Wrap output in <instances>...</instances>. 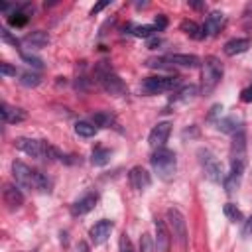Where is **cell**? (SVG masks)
<instances>
[{
    "label": "cell",
    "instance_id": "37",
    "mask_svg": "<svg viewBox=\"0 0 252 252\" xmlns=\"http://www.w3.org/2000/svg\"><path fill=\"white\" fill-rule=\"evenodd\" d=\"M0 73H2L4 77H16V75H18V69L12 67V65H8V63H2V65H0Z\"/></svg>",
    "mask_w": 252,
    "mask_h": 252
},
{
    "label": "cell",
    "instance_id": "30",
    "mask_svg": "<svg viewBox=\"0 0 252 252\" xmlns=\"http://www.w3.org/2000/svg\"><path fill=\"white\" fill-rule=\"evenodd\" d=\"M20 83L24 85V87H37L39 83H41V77L37 75V73H22L20 75Z\"/></svg>",
    "mask_w": 252,
    "mask_h": 252
},
{
    "label": "cell",
    "instance_id": "12",
    "mask_svg": "<svg viewBox=\"0 0 252 252\" xmlns=\"http://www.w3.org/2000/svg\"><path fill=\"white\" fill-rule=\"evenodd\" d=\"M96 201H98V195H96V193H87V195H83L81 199H77V201L71 205V215H75V217L87 215L89 211L94 209Z\"/></svg>",
    "mask_w": 252,
    "mask_h": 252
},
{
    "label": "cell",
    "instance_id": "26",
    "mask_svg": "<svg viewBox=\"0 0 252 252\" xmlns=\"http://www.w3.org/2000/svg\"><path fill=\"white\" fill-rule=\"evenodd\" d=\"M75 134L77 136H83V138H93L96 134V126L93 122H87V120H79L75 124Z\"/></svg>",
    "mask_w": 252,
    "mask_h": 252
},
{
    "label": "cell",
    "instance_id": "18",
    "mask_svg": "<svg viewBox=\"0 0 252 252\" xmlns=\"http://www.w3.org/2000/svg\"><path fill=\"white\" fill-rule=\"evenodd\" d=\"M4 203L10 207V209H18L22 207L24 203V193L16 187V185H4Z\"/></svg>",
    "mask_w": 252,
    "mask_h": 252
},
{
    "label": "cell",
    "instance_id": "28",
    "mask_svg": "<svg viewBox=\"0 0 252 252\" xmlns=\"http://www.w3.org/2000/svg\"><path fill=\"white\" fill-rule=\"evenodd\" d=\"M128 30H132L130 33H134V35H138V37H152L158 30L154 28V26H150V24H130L128 26Z\"/></svg>",
    "mask_w": 252,
    "mask_h": 252
},
{
    "label": "cell",
    "instance_id": "40",
    "mask_svg": "<svg viewBox=\"0 0 252 252\" xmlns=\"http://www.w3.org/2000/svg\"><path fill=\"white\" fill-rule=\"evenodd\" d=\"M240 100H242V102H252V85L246 87V89H242V93H240Z\"/></svg>",
    "mask_w": 252,
    "mask_h": 252
},
{
    "label": "cell",
    "instance_id": "21",
    "mask_svg": "<svg viewBox=\"0 0 252 252\" xmlns=\"http://www.w3.org/2000/svg\"><path fill=\"white\" fill-rule=\"evenodd\" d=\"M230 158H246V134H244V130L234 134V140L230 146Z\"/></svg>",
    "mask_w": 252,
    "mask_h": 252
},
{
    "label": "cell",
    "instance_id": "14",
    "mask_svg": "<svg viewBox=\"0 0 252 252\" xmlns=\"http://www.w3.org/2000/svg\"><path fill=\"white\" fill-rule=\"evenodd\" d=\"M224 26V14L222 12H211L207 18H205V24H203V30H205V35H217Z\"/></svg>",
    "mask_w": 252,
    "mask_h": 252
},
{
    "label": "cell",
    "instance_id": "27",
    "mask_svg": "<svg viewBox=\"0 0 252 252\" xmlns=\"http://www.w3.org/2000/svg\"><path fill=\"white\" fill-rule=\"evenodd\" d=\"M33 189L43 191V193H49L51 191V179L45 173H41V171L35 169V173H33Z\"/></svg>",
    "mask_w": 252,
    "mask_h": 252
},
{
    "label": "cell",
    "instance_id": "39",
    "mask_svg": "<svg viewBox=\"0 0 252 252\" xmlns=\"http://www.w3.org/2000/svg\"><path fill=\"white\" fill-rule=\"evenodd\" d=\"M220 112H222V104H213L211 106V112H209V120H215L217 116H220Z\"/></svg>",
    "mask_w": 252,
    "mask_h": 252
},
{
    "label": "cell",
    "instance_id": "29",
    "mask_svg": "<svg viewBox=\"0 0 252 252\" xmlns=\"http://www.w3.org/2000/svg\"><path fill=\"white\" fill-rule=\"evenodd\" d=\"M222 213L226 215V219H228L230 222H242V220H244L240 209H238L234 203H226V205L222 207Z\"/></svg>",
    "mask_w": 252,
    "mask_h": 252
},
{
    "label": "cell",
    "instance_id": "33",
    "mask_svg": "<svg viewBox=\"0 0 252 252\" xmlns=\"http://www.w3.org/2000/svg\"><path fill=\"white\" fill-rule=\"evenodd\" d=\"M20 55H22V59L30 65V67H35V69H41L43 67V61L39 59V57H35V55H32V53H28V51H20Z\"/></svg>",
    "mask_w": 252,
    "mask_h": 252
},
{
    "label": "cell",
    "instance_id": "19",
    "mask_svg": "<svg viewBox=\"0 0 252 252\" xmlns=\"http://www.w3.org/2000/svg\"><path fill=\"white\" fill-rule=\"evenodd\" d=\"M217 128H219L220 132H224V134H236V132L244 130V128H242V120L236 118V116L219 118V120H217Z\"/></svg>",
    "mask_w": 252,
    "mask_h": 252
},
{
    "label": "cell",
    "instance_id": "6",
    "mask_svg": "<svg viewBox=\"0 0 252 252\" xmlns=\"http://www.w3.org/2000/svg\"><path fill=\"white\" fill-rule=\"evenodd\" d=\"M177 85H179V77H148L142 81L140 89L146 94H159L175 89Z\"/></svg>",
    "mask_w": 252,
    "mask_h": 252
},
{
    "label": "cell",
    "instance_id": "45",
    "mask_svg": "<svg viewBox=\"0 0 252 252\" xmlns=\"http://www.w3.org/2000/svg\"><path fill=\"white\" fill-rule=\"evenodd\" d=\"M189 4H191L193 8H197V10H199V8H205V4H203V2H189Z\"/></svg>",
    "mask_w": 252,
    "mask_h": 252
},
{
    "label": "cell",
    "instance_id": "13",
    "mask_svg": "<svg viewBox=\"0 0 252 252\" xmlns=\"http://www.w3.org/2000/svg\"><path fill=\"white\" fill-rule=\"evenodd\" d=\"M169 242H171V236H169L165 220L156 219V248H158V252H167Z\"/></svg>",
    "mask_w": 252,
    "mask_h": 252
},
{
    "label": "cell",
    "instance_id": "25",
    "mask_svg": "<svg viewBox=\"0 0 252 252\" xmlns=\"http://www.w3.org/2000/svg\"><path fill=\"white\" fill-rule=\"evenodd\" d=\"M93 124H96L100 128H110V126H114V116L108 110H98L93 114Z\"/></svg>",
    "mask_w": 252,
    "mask_h": 252
},
{
    "label": "cell",
    "instance_id": "34",
    "mask_svg": "<svg viewBox=\"0 0 252 252\" xmlns=\"http://www.w3.org/2000/svg\"><path fill=\"white\" fill-rule=\"evenodd\" d=\"M118 248H120V252H134V248H132V242H130V238H128L126 234H122V236H120Z\"/></svg>",
    "mask_w": 252,
    "mask_h": 252
},
{
    "label": "cell",
    "instance_id": "35",
    "mask_svg": "<svg viewBox=\"0 0 252 252\" xmlns=\"http://www.w3.org/2000/svg\"><path fill=\"white\" fill-rule=\"evenodd\" d=\"M0 37H2V39H4L6 43H12L14 47H16L18 43H20V41H18V39H16V37H14V35H12V33H10V32L6 30V28H0Z\"/></svg>",
    "mask_w": 252,
    "mask_h": 252
},
{
    "label": "cell",
    "instance_id": "31",
    "mask_svg": "<svg viewBox=\"0 0 252 252\" xmlns=\"http://www.w3.org/2000/svg\"><path fill=\"white\" fill-rule=\"evenodd\" d=\"M156 242L150 234H142L140 236V252H156Z\"/></svg>",
    "mask_w": 252,
    "mask_h": 252
},
{
    "label": "cell",
    "instance_id": "2",
    "mask_svg": "<svg viewBox=\"0 0 252 252\" xmlns=\"http://www.w3.org/2000/svg\"><path fill=\"white\" fill-rule=\"evenodd\" d=\"M94 77H96V81L102 85V89H104L106 93H110V94H114V96H122V94L126 93V87H124L122 79H120L116 73H112V69H110V65H108L106 61L96 63V67H94Z\"/></svg>",
    "mask_w": 252,
    "mask_h": 252
},
{
    "label": "cell",
    "instance_id": "15",
    "mask_svg": "<svg viewBox=\"0 0 252 252\" xmlns=\"http://www.w3.org/2000/svg\"><path fill=\"white\" fill-rule=\"evenodd\" d=\"M0 114H2V120L6 124H18V122L26 120V110H22L18 106H10L8 102L0 104Z\"/></svg>",
    "mask_w": 252,
    "mask_h": 252
},
{
    "label": "cell",
    "instance_id": "20",
    "mask_svg": "<svg viewBox=\"0 0 252 252\" xmlns=\"http://www.w3.org/2000/svg\"><path fill=\"white\" fill-rule=\"evenodd\" d=\"M248 47H250V39L248 37H234V39H230V41L224 43V53L232 57V55L244 53Z\"/></svg>",
    "mask_w": 252,
    "mask_h": 252
},
{
    "label": "cell",
    "instance_id": "24",
    "mask_svg": "<svg viewBox=\"0 0 252 252\" xmlns=\"http://www.w3.org/2000/svg\"><path fill=\"white\" fill-rule=\"evenodd\" d=\"M110 156H112V152L108 150V148H94L93 150V154H91V163L93 165H106L108 161H110Z\"/></svg>",
    "mask_w": 252,
    "mask_h": 252
},
{
    "label": "cell",
    "instance_id": "41",
    "mask_svg": "<svg viewBox=\"0 0 252 252\" xmlns=\"http://www.w3.org/2000/svg\"><path fill=\"white\" fill-rule=\"evenodd\" d=\"M242 234L244 236H252V215L244 220V226H242Z\"/></svg>",
    "mask_w": 252,
    "mask_h": 252
},
{
    "label": "cell",
    "instance_id": "43",
    "mask_svg": "<svg viewBox=\"0 0 252 252\" xmlns=\"http://www.w3.org/2000/svg\"><path fill=\"white\" fill-rule=\"evenodd\" d=\"M159 43H161V39H159V37H150V41H148V47L156 49V47H158Z\"/></svg>",
    "mask_w": 252,
    "mask_h": 252
},
{
    "label": "cell",
    "instance_id": "32",
    "mask_svg": "<svg viewBox=\"0 0 252 252\" xmlns=\"http://www.w3.org/2000/svg\"><path fill=\"white\" fill-rule=\"evenodd\" d=\"M197 93H199V89H197L195 85H189V87H183V89L177 93L175 98H179V100H191V98H195Z\"/></svg>",
    "mask_w": 252,
    "mask_h": 252
},
{
    "label": "cell",
    "instance_id": "44",
    "mask_svg": "<svg viewBox=\"0 0 252 252\" xmlns=\"http://www.w3.org/2000/svg\"><path fill=\"white\" fill-rule=\"evenodd\" d=\"M77 252H89V246H87L85 242H79V246H77Z\"/></svg>",
    "mask_w": 252,
    "mask_h": 252
},
{
    "label": "cell",
    "instance_id": "9",
    "mask_svg": "<svg viewBox=\"0 0 252 252\" xmlns=\"http://www.w3.org/2000/svg\"><path fill=\"white\" fill-rule=\"evenodd\" d=\"M169 134H171V124H169L167 120L158 122V124L152 128V132H150V136H148V142H150V146H152L154 150L163 148L165 142H167V138H169Z\"/></svg>",
    "mask_w": 252,
    "mask_h": 252
},
{
    "label": "cell",
    "instance_id": "23",
    "mask_svg": "<svg viewBox=\"0 0 252 252\" xmlns=\"http://www.w3.org/2000/svg\"><path fill=\"white\" fill-rule=\"evenodd\" d=\"M181 32H185L189 37H193V39H203L205 37V30H203V26H199L197 22H193V20H183L181 22Z\"/></svg>",
    "mask_w": 252,
    "mask_h": 252
},
{
    "label": "cell",
    "instance_id": "3",
    "mask_svg": "<svg viewBox=\"0 0 252 252\" xmlns=\"http://www.w3.org/2000/svg\"><path fill=\"white\" fill-rule=\"evenodd\" d=\"M222 79V65L215 55L205 57L203 61V94H211Z\"/></svg>",
    "mask_w": 252,
    "mask_h": 252
},
{
    "label": "cell",
    "instance_id": "36",
    "mask_svg": "<svg viewBox=\"0 0 252 252\" xmlns=\"http://www.w3.org/2000/svg\"><path fill=\"white\" fill-rule=\"evenodd\" d=\"M167 59H148L146 65L148 67H154V69H169V65L165 63Z\"/></svg>",
    "mask_w": 252,
    "mask_h": 252
},
{
    "label": "cell",
    "instance_id": "17",
    "mask_svg": "<svg viewBox=\"0 0 252 252\" xmlns=\"http://www.w3.org/2000/svg\"><path fill=\"white\" fill-rule=\"evenodd\" d=\"M165 59L173 65H181V67H189V69H195L201 65V59L197 55H189V53H171Z\"/></svg>",
    "mask_w": 252,
    "mask_h": 252
},
{
    "label": "cell",
    "instance_id": "11",
    "mask_svg": "<svg viewBox=\"0 0 252 252\" xmlns=\"http://www.w3.org/2000/svg\"><path fill=\"white\" fill-rule=\"evenodd\" d=\"M112 228H114V222H112V220H108V219L98 220V222H96L94 226H91V230H89L91 242H93V244H102V242L110 236Z\"/></svg>",
    "mask_w": 252,
    "mask_h": 252
},
{
    "label": "cell",
    "instance_id": "5",
    "mask_svg": "<svg viewBox=\"0 0 252 252\" xmlns=\"http://www.w3.org/2000/svg\"><path fill=\"white\" fill-rule=\"evenodd\" d=\"M165 224L169 226V230H171L173 238L177 240V244L185 248V244H187V222H185V217L177 209H167L165 211Z\"/></svg>",
    "mask_w": 252,
    "mask_h": 252
},
{
    "label": "cell",
    "instance_id": "16",
    "mask_svg": "<svg viewBox=\"0 0 252 252\" xmlns=\"http://www.w3.org/2000/svg\"><path fill=\"white\" fill-rule=\"evenodd\" d=\"M22 43H24L28 49H41V47H45V45L49 43V35H47L45 32L37 30V32L28 33V35L22 39Z\"/></svg>",
    "mask_w": 252,
    "mask_h": 252
},
{
    "label": "cell",
    "instance_id": "4",
    "mask_svg": "<svg viewBox=\"0 0 252 252\" xmlns=\"http://www.w3.org/2000/svg\"><path fill=\"white\" fill-rule=\"evenodd\" d=\"M197 156H199V163H201V167H203L207 179H211V181H215V183H219V181L224 179L222 165H220V161L217 159V156H215L211 150H207V148H199Z\"/></svg>",
    "mask_w": 252,
    "mask_h": 252
},
{
    "label": "cell",
    "instance_id": "1",
    "mask_svg": "<svg viewBox=\"0 0 252 252\" xmlns=\"http://www.w3.org/2000/svg\"><path fill=\"white\" fill-rule=\"evenodd\" d=\"M152 167L154 171L158 173L159 179L163 181H169L173 175H175V169H177V158H175V152L173 150H167V148H158L152 158Z\"/></svg>",
    "mask_w": 252,
    "mask_h": 252
},
{
    "label": "cell",
    "instance_id": "8",
    "mask_svg": "<svg viewBox=\"0 0 252 252\" xmlns=\"http://www.w3.org/2000/svg\"><path fill=\"white\" fill-rule=\"evenodd\" d=\"M33 173L35 169H32L30 165H26L24 161H14L12 163V175L18 187L22 189H33Z\"/></svg>",
    "mask_w": 252,
    "mask_h": 252
},
{
    "label": "cell",
    "instance_id": "38",
    "mask_svg": "<svg viewBox=\"0 0 252 252\" xmlns=\"http://www.w3.org/2000/svg\"><path fill=\"white\" fill-rule=\"evenodd\" d=\"M165 26H167V18H165L163 14H158V16H156V20H154V28H156L158 32H161Z\"/></svg>",
    "mask_w": 252,
    "mask_h": 252
},
{
    "label": "cell",
    "instance_id": "42",
    "mask_svg": "<svg viewBox=\"0 0 252 252\" xmlns=\"http://www.w3.org/2000/svg\"><path fill=\"white\" fill-rule=\"evenodd\" d=\"M108 4H110V2H108V0H106V2H98V4H94V6H93V8H91V16H94V14H98V12H100V10H102V8H106V6H108Z\"/></svg>",
    "mask_w": 252,
    "mask_h": 252
},
{
    "label": "cell",
    "instance_id": "22",
    "mask_svg": "<svg viewBox=\"0 0 252 252\" xmlns=\"http://www.w3.org/2000/svg\"><path fill=\"white\" fill-rule=\"evenodd\" d=\"M30 8H32L30 4L22 6L20 10L16 8V12L8 16V24H10L12 28H22V26H26V24H28V18H30V16H28V10H30Z\"/></svg>",
    "mask_w": 252,
    "mask_h": 252
},
{
    "label": "cell",
    "instance_id": "7",
    "mask_svg": "<svg viewBox=\"0 0 252 252\" xmlns=\"http://www.w3.org/2000/svg\"><path fill=\"white\" fill-rule=\"evenodd\" d=\"M244 167H246V158H230V171L222 179V185H224L226 193H234L240 187Z\"/></svg>",
    "mask_w": 252,
    "mask_h": 252
},
{
    "label": "cell",
    "instance_id": "10",
    "mask_svg": "<svg viewBox=\"0 0 252 252\" xmlns=\"http://www.w3.org/2000/svg\"><path fill=\"white\" fill-rule=\"evenodd\" d=\"M128 181L136 191H144V189H148L152 185V177L142 165H136V167H132L128 171Z\"/></svg>",
    "mask_w": 252,
    "mask_h": 252
}]
</instances>
